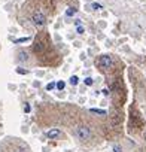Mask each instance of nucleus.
Returning a JSON list of instances; mask_svg holds the SVG:
<instances>
[{"instance_id":"f257e3e1","label":"nucleus","mask_w":146,"mask_h":152,"mask_svg":"<svg viewBox=\"0 0 146 152\" xmlns=\"http://www.w3.org/2000/svg\"><path fill=\"white\" fill-rule=\"evenodd\" d=\"M33 51L35 54L40 58H48V64L57 66L60 64L61 58H60L58 51L55 49L54 43L51 40V36L48 35V31H40L39 36L35 39V45H33Z\"/></svg>"},{"instance_id":"f03ea898","label":"nucleus","mask_w":146,"mask_h":152,"mask_svg":"<svg viewBox=\"0 0 146 152\" xmlns=\"http://www.w3.org/2000/svg\"><path fill=\"white\" fill-rule=\"evenodd\" d=\"M96 67L98 69L102 75H106V76H116L119 73V70L116 69V63H115V58L113 55L110 54H103V55H98L96 58Z\"/></svg>"},{"instance_id":"7ed1b4c3","label":"nucleus","mask_w":146,"mask_h":152,"mask_svg":"<svg viewBox=\"0 0 146 152\" xmlns=\"http://www.w3.org/2000/svg\"><path fill=\"white\" fill-rule=\"evenodd\" d=\"M75 136L81 142H88L92 136V133H91V128L87 124H78L75 127Z\"/></svg>"},{"instance_id":"20e7f679","label":"nucleus","mask_w":146,"mask_h":152,"mask_svg":"<svg viewBox=\"0 0 146 152\" xmlns=\"http://www.w3.org/2000/svg\"><path fill=\"white\" fill-rule=\"evenodd\" d=\"M46 136H48L49 139H57L61 136V131H60L58 128H51L49 131H46Z\"/></svg>"},{"instance_id":"39448f33","label":"nucleus","mask_w":146,"mask_h":152,"mask_svg":"<svg viewBox=\"0 0 146 152\" xmlns=\"http://www.w3.org/2000/svg\"><path fill=\"white\" fill-rule=\"evenodd\" d=\"M18 60L19 61H27L29 60V54L25 51H19L18 52Z\"/></svg>"},{"instance_id":"423d86ee","label":"nucleus","mask_w":146,"mask_h":152,"mask_svg":"<svg viewBox=\"0 0 146 152\" xmlns=\"http://www.w3.org/2000/svg\"><path fill=\"white\" fill-rule=\"evenodd\" d=\"M70 84H72V85H76V84H78V76H72V78H70Z\"/></svg>"},{"instance_id":"0eeeda50","label":"nucleus","mask_w":146,"mask_h":152,"mask_svg":"<svg viewBox=\"0 0 146 152\" xmlns=\"http://www.w3.org/2000/svg\"><path fill=\"white\" fill-rule=\"evenodd\" d=\"M85 84H87V85H92V79H91V78H87V79H85Z\"/></svg>"},{"instance_id":"6e6552de","label":"nucleus","mask_w":146,"mask_h":152,"mask_svg":"<svg viewBox=\"0 0 146 152\" xmlns=\"http://www.w3.org/2000/svg\"><path fill=\"white\" fill-rule=\"evenodd\" d=\"M57 87H58V90H63V88H64V82H58Z\"/></svg>"},{"instance_id":"1a4fd4ad","label":"nucleus","mask_w":146,"mask_h":152,"mask_svg":"<svg viewBox=\"0 0 146 152\" xmlns=\"http://www.w3.org/2000/svg\"><path fill=\"white\" fill-rule=\"evenodd\" d=\"M18 73H27V70H23V69H17Z\"/></svg>"},{"instance_id":"9d476101","label":"nucleus","mask_w":146,"mask_h":152,"mask_svg":"<svg viewBox=\"0 0 146 152\" xmlns=\"http://www.w3.org/2000/svg\"><path fill=\"white\" fill-rule=\"evenodd\" d=\"M52 88H54V84H49L48 87H46V90H48V91H49V90H52Z\"/></svg>"},{"instance_id":"9b49d317","label":"nucleus","mask_w":146,"mask_h":152,"mask_svg":"<svg viewBox=\"0 0 146 152\" xmlns=\"http://www.w3.org/2000/svg\"><path fill=\"white\" fill-rule=\"evenodd\" d=\"M24 110L25 112H30V106H29V104H25V106H24Z\"/></svg>"},{"instance_id":"f8f14e48","label":"nucleus","mask_w":146,"mask_h":152,"mask_svg":"<svg viewBox=\"0 0 146 152\" xmlns=\"http://www.w3.org/2000/svg\"><path fill=\"white\" fill-rule=\"evenodd\" d=\"M113 151H115V152H121V148H119V146H115Z\"/></svg>"},{"instance_id":"ddd939ff","label":"nucleus","mask_w":146,"mask_h":152,"mask_svg":"<svg viewBox=\"0 0 146 152\" xmlns=\"http://www.w3.org/2000/svg\"><path fill=\"white\" fill-rule=\"evenodd\" d=\"M145 88H146V82H145ZM145 92H146V90H145Z\"/></svg>"}]
</instances>
